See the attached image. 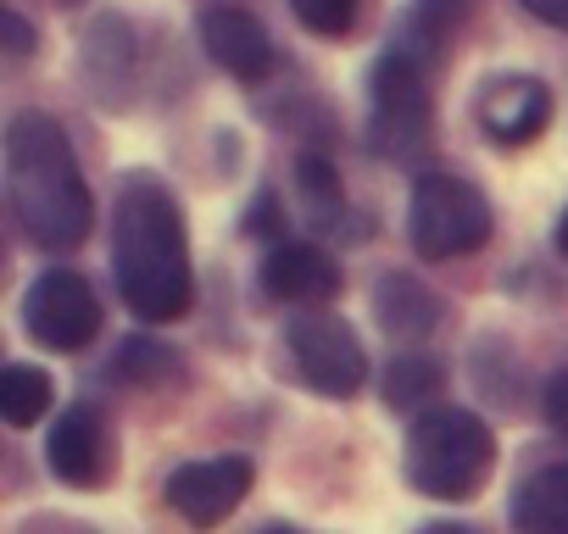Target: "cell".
<instances>
[{
	"label": "cell",
	"mask_w": 568,
	"mask_h": 534,
	"mask_svg": "<svg viewBox=\"0 0 568 534\" xmlns=\"http://www.w3.org/2000/svg\"><path fill=\"white\" fill-rule=\"evenodd\" d=\"M0 34H7V51H12V57H29V51H34V29H29L12 7L0 12Z\"/></svg>",
	"instance_id": "obj_23"
},
{
	"label": "cell",
	"mask_w": 568,
	"mask_h": 534,
	"mask_svg": "<svg viewBox=\"0 0 568 534\" xmlns=\"http://www.w3.org/2000/svg\"><path fill=\"white\" fill-rule=\"evenodd\" d=\"M418 534H479L474 523H424Z\"/></svg>",
	"instance_id": "obj_26"
},
{
	"label": "cell",
	"mask_w": 568,
	"mask_h": 534,
	"mask_svg": "<svg viewBox=\"0 0 568 534\" xmlns=\"http://www.w3.org/2000/svg\"><path fill=\"white\" fill-rule=\"evenodd\" d=\"M374 318H379V329L390 335V340H424V335H435L440 329V318H446V307H440V296L424 285V279H413V274H385L379 285H374Z\"/></svg>",
	"instance_id": "obj_13"
},
{
	"label": "cell",
	"mask_w": 568,
	"mask_h": 534,
	"mask_svg": "<svg viewBox=\"0 0 568 534\" xmlns=\"http://www.w3.org/2000/svg\"><path fill=\"white\" fill-rule=\"evenodd\" d=\"M251 479H256L251 456L184 462V468H173V473H168V506H173L184 523L212 528V523H223V517L251 495Z\"/></svg>",
	"instance_id": "obj_9"
},
{
	"label": "cell",
	"mask_w": 568,
	"mask_h": 534,
	"mask_svg": "<svg viewBox=\"0 0 568 534\" xmlns=\"http://www.w3.org/2000/svg\"><path fill=\"white\" fill-rule=\"evenodd\" d=\"M407 484L429 501H468L496 468V434L468 407H429L407 429Z\"/></svg>",
	"instance_id": "obj_3"
},
{
	"label": "cell",
	"mask_w": 568,
	"mask_h": 534,
	"mask_svg": "<svg viewBox=\"0 0 568 534\" xmlns=\"http://www.w3.org/2000/svg\"><path fill=\"white\" fill-rule=\"evenodd\" d=\"M540 412H546V423L568 440V368H557V373L546 379V390H540Z\"/></svg>",
	"instance_id": "obj_22"
},
{
	"label": "cell",
	"mask_w": 568,
	"mask_h": 534,
	"mask_svg": "<svg viewBox=\"0 0 568 534\" xmlns=\"http://www.w3.org/2000/svg\"><path fill=\"white\" fill-rule=\"evenodd\" d=\"M468 7H474V0H413L407 23H402V34H396V51L429 62V51L446 45V34L468 18Z\"/></svg>",
	"instance_id": "obj_17"
},
{
	"label": "cell",
	"mask_w": 568,
	"mask_h": 534,
	"mask_svg": "<svg viewBox=\"0 0 568 534\" xmlns=\"http://www.w3.org/2000/svg\"><path fill=\"white\" fill-rule=\"evenodd\" d=\"M245 234H278V201L273 195H256V206L245 217Z\"/></svg>",
	"instance_id": "obj_25"
},
{
	"label": "cell",
	"mask_w": 568,
	"mask_h": 534,
	"mask_svg": "<svg viewBox=\"0 0 568 534\" xmlns=\"http://www.w3.org/2000/svg\"><path fill=\"white\" fill-rule=\"evenodd\" d=\"M284 351H291L302 384H313L318 396H357L363 379H368V357H363V340L346 318L313 307V312H296L284 324Z\"/></svg>",
	"instance_id": "obj_6"
},
{
	"label": "cell",
	"mask_w": 568,
	"mask_h": 534,
	"mask_svg": "<svg viewBox=\"0 0 568 534\" xmlns=\"http://www.w3.org/2000/svg\"><path fill=\"white\" fill-rule=\"evenodd\" d=\"M496 228V212L485 201L479 184L457 178V173H424L413 184V201H407V234H413V250L424 261H452V256H468L490 239Z\"/></svg>",
	"instance_id": "obj_5"
},
{
	"label": "cell",
	"mask_w": 568,
	"mask_h": 534,
	"mask_svg": "<svg viewBox=\"0 0 568 534\" xmlns=\"http://www.w3.org/2000/svg\"><path fill=\"white\" fill-rule=\"evenodd\" d=\"M474 117L496 145H529L551 123V90L535 73H496V79L479 84Z\"/></svg>",
	"instance_id": "obj_10"
},
{
	"label": "cell",
	"mask_w": 568,
	"mask_h": 534,
	"mask_svg": "<svg viewBox=\"0 0 568 534\" xmlns=\"http://www.w3.org/2000/svg\"><path fill=\"white\" fill-rule=\"evenodd\" d=\"M62 7H79V0H62Z\"/></svg>",
	"instance_id": "obj_29"
},
{
	"label": "cell",
	"mask_w": 568,
	"mask_h": 534,
	"mask_svg": "<svg viewBox=\"0 0 568 534\" xmlns=\"http://www.w3.org/2000/svg\"><path fill=\"white\" fill-rule=\"evenodd\" d=\"M291 12L307 34H324V40H341L357 29V12L363 0H291Z\"/></svg>",
	"instance_id": "obj_21"
},
{
	"label": "cell",
	"mask_w": 568,
	"mask_h": 534,
	"mask_svg": "<svg viewBox=\"0 0 568 534\" xmlns=\"http://www.w3.org/2000/svg\"><path fill=\"white\" fill-rule=\"evenodd\" d=\"M518 7L546 29H568V0H518Z\"/></svg>",
	"instance_id": "obj_24"
},
{
	"label": "cell",
	"mask_w": 568,
	"mask_h": 534,
	"mask_svg": "<svg viewBox=\"0 0 568 534\" xmlns=\"http://www.w3.org/2000/svg\"><path fill=\"white\" fill-rule=\"evenodd\" d=\"M23 329L45 351H84L101 335V296L79 267H51L23 290Z\"/></svg>",
	"instance_id": "obj_7"
},
{
	"label": "cell",
	"mask_w": 568,
	"mask_h": 534,
	"mask_svg": "<svg viewBox=\"0 0 568 534\" xmlns=\"http://www.w3.org/2000/svg\"><path fill=\"white\" fill-rule=\"evenodd\" d=\"M112 274L118 296L145 324H173L195 301L190 239L173 189L156 173H129L112 206Z\"/></svg>",
	"instance_id": "obj_1"
},
{
	"label": "cell",
	"mask_w": 568,
	"mask_h": 534,
	"mask_svg": "<svg viewBox=\"0 0 568 534\" xmlns=\"http://www.w3.org/2000/svg\"><path fill=\"white\" fill-rule=\"evenodd\" d=\"M256 279H262V296L291 301V307L313 312V307H324V301L341 296V261H335L324 245L296 239V245L267 250V261H262V274H256Z\"/></svg>",
	"instance_id": "obj_12"
},
{
	"label": "cell",
	"mask_w": 568,
	"mask_h": 534,
	"mask_svg": "<svg viewBox=\"0 0 568 534\" xmlns=\"http://www.w3.org/2000/svg\"><path fill=\"white\" fill-rule=\"evenodd\" d=\"M379 390H385V407L413 412V407H429L446 390V368L435 357H424V351H396L385 379H379Z\"/></svg>",
	"instance_id": "obj_16"
},
{
	"label": "cell",
	"mask_w": 568,
	"mask_h": 534,
	"mask_svg": "<svg viewBox=\"0 0 568 534\" xmlns=\"http://www.w3.org/2000/svg\"><path fill=\"white\" fill-rule=\"evenodd\" d=\"M118 384H134V390H151V384H173L184 368H179V351H168L162 340L151 335H129L118 351H112V368H106Z\"/></svg>",
	"instance_id": "obj_19"
},
{
	"label": "cell",
	"mask_w": 568,
	"mask_h": 534,
	"mask_svg": "<svg viewBox=\"0 0 568 534\" xmlns=\"http://www.w3.org/2000/svg\"><path fill=\"white\" fill-rule=\"evenodd\" d=\"M79 68H84V79L95 84V95L118 112L123 95H129V79H134V34H129L118 18H101V23L84 34Z\"/></svg>",
	"instance_id": "obj_14"
},
{
	"label": "cell",
	"mask_w": 568,
	"mask_h": 534,
	"mask_svg": "<svg viewBox=\"0 0 568 534\" xmlns=\"http://www.w3.org/2000/svg\"><path fill=\"white\" fill-rule=\"evenodd\" d=\"M513 528L518 534H568V462H546L513 490Z\"/></svg>",
	"instance_id": "obj_15"
},
{
	"label": "cell",
	"mask_w": 568,
	"mask_h": 534,
	"mask_svg": "<svg viewBox=\"0 0 568 534\" xmlns=\"http://www.w3.org/2000/svg\"><path fill=\"white\" fill-rule=\"evenodd\" d=\"M195 34H201V51L240 84H256L273 73V34L240 12V7H201L195 18Z\"/></svg>",
	"instance_id": "obj_11"
},
{
	"label": "cell",
	"mask_w": 568,
	"mask_h": 534,
	"mask_svg": "<svg viewBox=\"0 0 568 534\" xmlns=\"http://www.w3.org/2000/svg\"><path fill=\"white\" fill-rule=\"evenodd\" d=\"M256 534H296L291 523H267V528H256Z\"/></svg>",
	"instance_id": "obj_28"
},
{
	"label": "cell",
	"mask_w": 568,
	"mask_h": 534,
	"mask_svg": "<svg viewBox=\"0 0 568 534\" xmlns=\"http://www.w3.org/2000/svg\"><path fill=\"white\" fill-rule=\"evenodd\" d=\"M557 256H562V261H568V212H562V217H557Z\"/></svg>",
	"instance_id": "obj_27"
},
{
	"label": "cell",
	"mask_w": 568,
	"mask_h": 534,
	"mask_svg": "<svg viewBox=\"0 0 568 534\" xmlns=\"http://www.w3.org/2000/svg\"><path fill=\"white\" fill-rule=\"evenodd\" d=\"M7 201L18 228L45 250H73L90 239L95 201L57 117L18 112L7 123Z\"/></svg>",
	"instance_id": "obj_2"
},
{
	"label": "cell",
	"mask_w": 568,
	"mask_h": 534,
	"mask_svg": "<svg viewBox=\"0 0 568 534\" xmlns=\"http://www.w3.org/2000/svg\"><path fill=\"white\" fill-rule=\"evenodd\" d=\"M429 134H435V106L424 62L390 45L368 73V145L385 162H418L429 151Z\"/></svg>",
	"instance_id": "obj_4"
},
{
	"label": "cell",
	"mask_w": 568,
	"mask_h": 534,
	"mask_svg": "<svg viewBox=\"0 0 568 534\" xmlns=\"http://www.w3.org/2000/svg\"><path fill=\"white\" fill-rule=\"evenodd\" d=\"M57 401V384L45 368H29V362H12L7 373H0V418H7L12 429H34Z\"/></svg>",
	"instance_id": "obj_18"
},
{
	"label": "cell",
	"mask_w": 568,
	"mask_h": 534,
	"mask_svg": "<svg viewBox=\"0 0 568 534\" xmlns=\"http://www.w3.org/2000/svg\"><path fill=\"white\" fill-rule=\"evenodd\" d=\"M296 184H302V201H307L313 228H341V223H346V189H341V173L329 167V156L302 151V156H296ZM341 234H346V228H341Z\"/></svg>",
	"instance_id": "obj_20"
},
{
	"label": "cell",
	"mask_w": 568,
	"mask_h": 534,
	"mask_svg": "<svg viewBox=\"0 0 568 534\" xmlns=\"http://www.w3.org/2000/svg\"><path fill=\"white\" fill-rule=\"evenodd\" d=\"M45 462H51V473H57L62 484H73V490H101V484L118 473V440H112L106 418H101L90 401H79V407H68V412L51 423Z\"/></svg>",
	"instance_id": "obj_8"
}]
</instances>
